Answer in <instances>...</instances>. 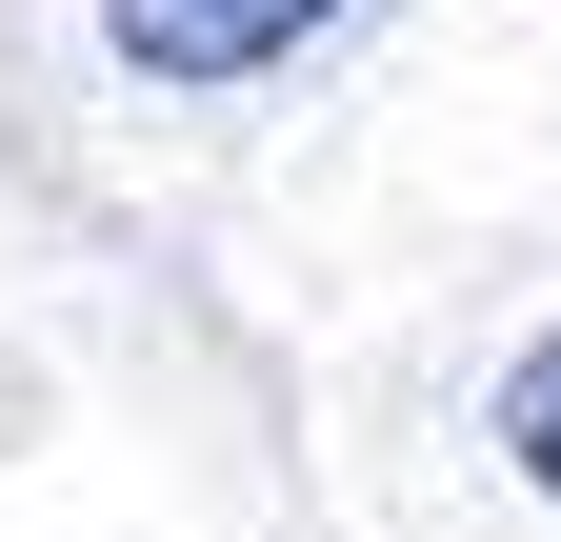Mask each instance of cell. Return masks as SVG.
Wrapping results in <instances>:
<instances>
[{
    "label": "cell",
    "mask_w": 561,
    "mask_h": 542,
    "mask_svg": "<svg viewBox=\"0 0 561 542\" xmlns=\"http://www.w3.org/2000/svg\"><path fill=\"white\" fill-rule=\"evenodd\" d=\"M321 21H341V0H101V60H121V81L221 101V81H261V60H301Z\"/></svg>",
    "instance_id": "cell-1"
},
{
    "label": "cell",
    "mask_w": 561,
    "mask_h": 542,
    "mask_svg": "<svg viewBox=\"0 0 561 542\" xmlns=\"http://www.w3.org/2000/svg\"><path fill=\"white\" fill-rule=\"evenodd\" d=\"M502 462L561 503V321H541V342H522V382H502Z\"/></svg>",
    "instance_id": "cell-2"
}]
</instances>
